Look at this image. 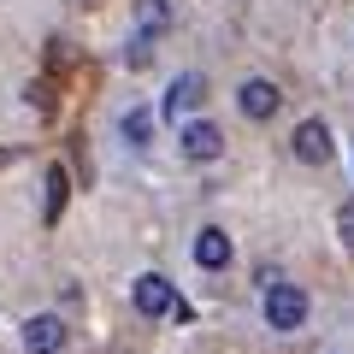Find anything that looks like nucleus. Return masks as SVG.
<instances>
[{
	"instance_id": "423d86ee",
	"label": "nucleus",
	"mask_w": 354,
	"mask_h": 354,
	"mask_svg": "<svg viewBox=\"0 0 354 354\" xmlns=\"http://www.w3.org/2000/svg\"><path fill=\"white\" fill-rule=\"evenodd\" d=\"M290 148H295V160H301V165H325V160H330V130H325V118H307V124L295 130Z\"/></svg>"
},
{
	"instance_id": "9b49d317",
	"label": "nucleus",
	"mask_w": 354,
	"mask_h": 354,
	"mask_svg": "<svg viewBox=\"0 0 354 354\" xmlns=\"http://www.w3.org/2000/svg\"><path fill=\"white\" fill-rule=\"evenodd\" d=\"M124 65H130V71H148V65H153V36H148V30H136V36L124 41Z\"/></svg>"
},
{
	"instance_id": "f03ea898",
	"label": "nucleus",
	"mask_w": 354,
	"mask_h": 354,
	"mask_svg": "<svg viewBox=\"0 0 354 354\" xmlns=\"http://www.w3.org/2000/svg\"><path fill=\"white\" fill-rule=\"evenodd\" d=\"M177 148L189 153L195 165H213V160H225V130L207 124V118H189V124L177 130Z\"/></svg>"
},
{
	"instance_id": "9d476101",
	"label": "nucleus",
	"mask_w": 354,
	"mask_h": 354,
	"mask_svg": "<svg viewBox=\"0 0 354 354\" xmlns=\"http://www.w3.org/2000/svg\"><path fill=\"white\" fill-rule=\"evenodd\" d=\"M136 24L148 30V36H165V30H171V6H165V0H136Z\"/></svg>"
},
{
	"instance_id": "7ed1b4c3",
	"label": "nucleus",
	"mask_w": 354,
	"mask_h": 354,
	"mask_svg": "<svg viewBox=\"0 0 354 354\" xmlns=\"http://www.w3.org/2000/svg\"><path fill=\"white\" fill-rule=\"evenodd\" d=\"M236 106H242V118L266 124V118L283 106V95H278V83H272V77H248V83L236 88Z\"/></svg>"
},
{
	"instance_id": "f257e3e1",
	"label": "nucleus",
	"mask_w": 354,
	"mask_h": 354,
	"mask_svg": "<svg viewBox=\"0 0 354 354\" xmlns=\"http://www.w3.org/2000/svg\"><path fill=\"white\" fill-rule=\"evenodd\" d=\"M266 325L272 330H301L307 325V295L295 290V283L266 278Z\"/></svg>"
},
{
	"instance_id": "6e6552de",
	"label": "nucleus",
	"mask_w": 354,
	"mask_h": 354,
	"mask_svg": "<svg viewBox=\"0 0 354 354\" xmlns=\"http://www.w3.org/2000/svg\"><path fill=\"white\" fill-rule=\"evenodd\" d=\"M201 101H207V77H201V71H183L171 88H165V118L189 113V106H201Z\"/></svg>"
},
{
	"instance_id": "1a4fd4ad",
	"label": "nucleus",
	"mask_w": 354,
	"mask_h": 354,
	"mask_svg": "<svg viewBox=\"0 0 354 354\" xmlns=\"http://www.w3.org/2000/svg\"><path fill=\"white\" fill-rule=\"evenodd\" d=\"M65 195H71V177H65V165H48V207H41V225H59Z\"/></svg>"
},
{
	"instance_id": "39448f33",
	"label": "nucleus",
	"mask_w": 354,
	"mask_h": 354,
	"mask_svg": "<svg viewBox=\"0 0 354 354\" xmlns=\"http://www.w3.org/2000/svg\"><path fill=\"white\" fill-rule=\"evenodd\" d=\"M24 348H30V354H59V348H65V319H59V313H36V319L24 325Z\"/></svg>"
},
{
	"instance_id": "f8f14e48",
	"label": "nucleus",
	"mask_w": 354,
	"mask_h": 354,
	"mask_svg": "<svg viewBox=\"0 0 354 354\" xmlns=\"http://www.w3.org/2000/svg\"><path fill=\"white\" fill-rule=\"evenodd\" d=\"M148 130H153V113H142V106H136V113H124V136L136 142V148H148Z\"/></svg>"
},
{
	"instance_id": "4468645a",
	"label": "nucleus",
	"mask_w": 354,
	"mask_h": 354,
	"mask_svg": "<svg viewBox=\"0 0 354 354\" xmlns=\"http://www.w3.org/2000/svg\"><path fill=\"white\" fill-rule=\"evenodd\" d=\"M18 160V148H0V171H6V165H12Z\"/></svg>"
},
{
	"instance_id": "0eeeda50",
	"label": "nucleus",
	"mask_w": 354,
	"mask_h": 354,
	"mask_svg": "<svg viewBox=\"0 0 354 354\" xmlns=\"http://www.w3.org/2000/svg\"><path fill=\"white\" fill-rule=\"evenodd\" d=\"M195 266H201V272H225V266H230V236L218 225L195 230Z\"/></svg>"
},
{
	"instance_id": "ddd939ff",
	"label": "nucleus",
	"mask_w": 354,
	"mask_h": 354,
	"mask_svg": "<svg viewBox=\"0 0 354 354\" xmlns=\"http://www.w3.org/2000/svg\"><path fill=\"white\" fill-rule=\"evenodd\" d=\"M337 230H342V242L354 248V201H348V207H337Z\"/></svg>"
},
{
	"instance_id": "20e7f679",
	"label": "nucleus",
	"mask_w": 354,
	"mask_h": 354,
	"mask_svg": "<svg viewBox=\"0 0 354 354\" xmlns=\"http://www.w3.org/2000/svg\"><path fill=\"white\" fill-rule=\"evenodd\" d=\"M130 301H136V313H142V319H160V313H171L177 290H171V278H160V272H142L136 290H130Z\"/></svg>"
}]
</instances>
